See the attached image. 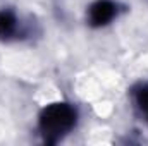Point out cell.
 Returning <instances> with one entry per match:
<instances>
[{"label": "cell", "instance_id": "obj_1", "mask_svg": "<svg viewBox=\"0 0 148 146\" xmlns=\"http://www.w3.org/2000/svg\"><path fill=\"white\" fill-rule=\"evenodd\" d=\"M76 110L69 103H52L40 115V131L47 143H57L76 124Z\"/></svg>", "mask_w": 148, "mask_h": 146}, {"label": "cell", "instance_id": "obj_2", "mask_svg": "<svg viewBox=\"0 0 148 146\" xmlns=\"http://www.w3.org/2000/svg\"><path fill=\"white\" fill-rule=\"evenodd\" d=\"M115 14H117V5L112 0H97L90 7L88 19L93 28H100V26L109 24L115 17Z\"/></svg>", "mask_w": 148, "mask_h": 146}, {"label": "cell", "instance_id": "obj_3", "mask_svg": "<svg viewBox=\"0 0 148 146\" xmlns=\"http://www.w3.org/2000/svg\"><path fill=\"white\" fill-rule=\"evenodd\" d=\"M17 31V19L10 10H0V38L10 40Z\"/></svg>", "mask_w": 148, "mask_h": 146}, {"label": "cell", "instance_id": "obj_4", "mask_svg": "<svg viewBox=\"0 0 148 146\" xmlns=\"http://www.w3.org/2000/svg\"><path fill=\"white\" fill-rule=\"evenodd\" d=\"M134 100H136V105L138 108L141 110L147 117V122H148V84H143L136 89L134 93Z\"/></svg>", "mask_w": 148, "mask_h": 146}]
</instances>
